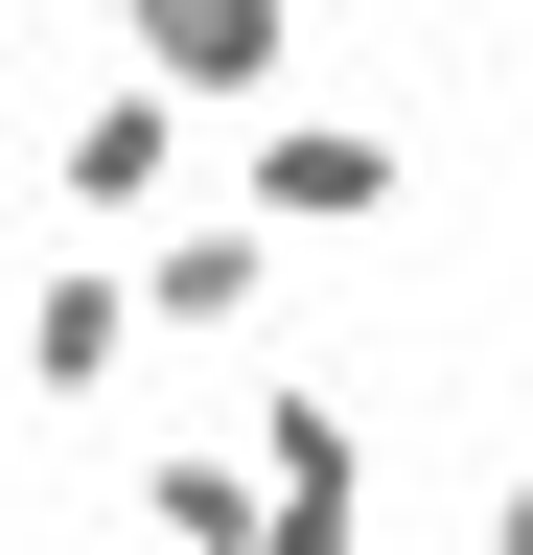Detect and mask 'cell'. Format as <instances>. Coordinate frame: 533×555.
Returning a JSON list of instances; mask_svg holds the SVG:
<instances>
[{
    "instance_id": "obj_1",
    "label": "cell",
    "mask_w": 533,
    "mask_h": 555,
    "mask_svg": "<svg viewBox=\"0 0 533 555\" xmlns=\"http://www.w3.org/2000/svg\"><path fill=\"white\" fill-rule=\"evenodd\" d=\"M232 440H255V486H279V555H394L371 532V393L348 371H255Z\"/></svg>"
},
{
    "instance_id": "obj_2",
    "label": "cell",
    "mask_w": 533,
    "mask_h": 555,
    "mask_svg": "<svg viewBox=\"0 0 533 555\" xmlns=\"http://www.w3.org/2000/svg\"><path fill=\"white\" fill-rule=\"evenodd\" d=\"M47 208L71 232H186V93H140V69L47 93Z\"/></svg>"
},
{
    "instance_id": "obj_3",
    "label": "cell",
    "mask_w": 533,
    "mask_h": 555,
    "mask_svg": "<svg viewBox=\"0 0 533 555\" xmlns=\"http://www.w3.org/2000/svg\"><path fill=\"white\" fill-rule=\"evenodd\" d=\"M116 69L186 93V116H255V93L302 69V24H279V0H116Z\"/></svg>"
},
{
    "instance_id": "obj_4",
    "label": "cell",
    "mask_w": 533,
    "mask_h": 555,
    "mask_svg": "<svg viewBox=\"0 0 533 555\" xmlns=\"http://www.w3.org/2000/svg\"><path fill=\"white\" fill-rule=\"evenodd\" d=\"M232 208H255V232H394V139L371 116H279V139H255V163H232Z\"/></svg>"
},
{
    "instance_id": "obj_5",
    "label": "cell",
    "mask_w": 533,
    "mask_h": 555,
    "mask_svg": "<svg viewBox=\"0 0 533 555\" xmlns=\"http://www.w3.org/2000/svg\"><path fill=\"white\" fill-rule=\"evenodd\" d=\"M116 509L163 555H279V486H255V440H210V416H163V440L116 463Z\"/></svg>"
},
{
    "instance_id": "obj_6",
    "label": "cell",
    "mask_w": 533,
    "mask_h": 555,
    "mask_svg": "<svg viewBox=\"0 0 533 555\" xmlns=\"http://www.w3.org/2000/svg\"><path fill=\"white\" fill-rule=\"evenodd\" d=\"M116 371H140V255H47V278H24V393L93 416Z\"/></svg>"
},
{
    "instance_id": "obj_7",
    "label": "cell",
    "mask_w": 533,
    "mask_h": 555,
    "mask_svg": "<svg viewBox=\"0 0 533 555\" xmlns=\"http://www.w3.org/2000/svg\"><path fill=\"white\" fill-rule=\"evenodd\" d=\"M255 301H279V232H255V208H186V232H140V324H186V347H232Z\"/></svg>"
},
{
    "instance_id": "obj_8",
    "label": "cell",
    "mask_w": 533,
    "mask_h": 555,
    "mask_svg": "<svg viewBox=\"0 0 533 555\" xmlns=\"http://www.w3.org/2000/svg\"><path fill=\"white\" fill-rule=\"evenodd\" d=\"M464 555H533V486H487V532H464Z\"/></svg>"
}]
</instances>
